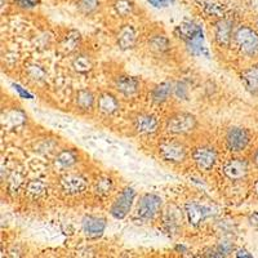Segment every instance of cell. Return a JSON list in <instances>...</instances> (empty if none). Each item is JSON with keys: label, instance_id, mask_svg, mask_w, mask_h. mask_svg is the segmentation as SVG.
I'll return each instance as SVG.
<instances>
[{"label": "cell", "instance_id": "cell-1", "mask_svg": "<svg viewBox=\"0 0 258 258\" xmlns=\"http://www.w3.org/2000/svg\"><path fill=\"white\" fill-rule=\"evenodd\" d=\"M232 44L241 56L246 58H257L258 57V30L240 25L235 29L232 36Z\"/></svg>", "mask_w": 258, "mask_h": 258}, {"label": "cell", "instance_id": "cell-2", "mask_svg": "<svg viewBox=\"0 0 258 258\" xmlns=\"http://www.w3.org/2000/svg\"><path fill=\"white\" fill-rule=\"evenodd\" d=\"M163 207V200L156 194H144L140 197L136 206L133 220L141 223L153 222Z\"/></svg>", "mask_w": 258, "mask_h": 258}, {"label": "cell", "instance_id": "cell-3", "mask_svg": "<svg viewBox=\"0 0 258 258\" xmlns=\"http://www.w3.org/2000/svg\"><path fill=\"white\" fill-rule=\"evenodd\" d=\"M198 128V119L190 112L178 111L170 115L165 121V131L173 136H187Z\"/></svg>", "mask_w": 258, "mask_h": 258}, {"label": "cell", "instance_id": "cell-4", "mask_svg": "<svg viewBox=\"0 0 258 258\" xmlns=\"http://www.w3.org/2000/svg\"><path fill=\"white\" fill-rule=\"evenodd\" d=\"M158 154L169 164H181L187 159V147L176 138H164L158 146Z\"/></svg>", "mask_w": 258, "mask_h": 258}, {"label": "cell", "instance_id": "cell-5", "mask_svg": "<svg viewBox=\"0 0 258 258\" xmlns=\"http://www.w3.org/2000/svg\"><path fill=\"white\" fill-rule=\"evenodd\" d=\"M137 191L133 187H125L117 194L110 207V214L116 220H123L129 214L135 204Z\"/></svg>", "mask_w": 258, "mask_h": 258}, {"label": "cell", "instance_id": "cell-6", "mask_svg": "<svg viewBox=\"0 0 258 258\" xmlns=\"http://www.w3.org/2000/svg\"><path fill=\"white\" fill-rule=\"evenodd\" d=\"M194 164L200 172H209L214 168L218 160L217 150L211 145H200L195 147L191 154Z\"/></svg>", "mask_w": 258, "mask_h": 258}, {"label": "cell", "instance_id": "cell-7", "mask_svg": "<svg viewBox=\"0 0 258 258\" xmlns=\"http://www.w3.org/2000/svg\"><path fill=\"white\" fill-rule=\"evenodd\" d=\"M88 187V179L82 173L64 172L59 178V188L68 197H75L83 194Z\"/></svg>", "mask_w": 258, "mask_h": 258}, {"label": "cell", "instance_id": "cell-8", "mask_svg": "<svg viewBox=\"0 0 258 258\" xmlns=\"http://www.w3.org/2000/svg\"><path fill=\"white\" fill-rule=\"evenodd\" d=\"M250 142L248 129L243 126H231L227 129L225 136V144L227 150L232 154H239L246 149Z\"/></svg>", "mask_w": 258, "mask_h": 258}, {"label": "cell", "instance_id": "cell-9", "mask_svg": "<svg viewBox=\"0 0 258 258\" xmlns=\"http://www.w3.org/2000/svg\"><path fill=\"white\" fill-rule=\"evenodd\" d=\"M235 24L229 17L218 18L213 25V36L216 44L220 48H229L232 44Z\"/></svg>", "mask_w": 258, "mask_h": 258}, {"label": "cell", "instance_id": "cell-10", "mask_svg": "<svg viewBox=\"0 0 258 258\" xmlns=\"http://www.w3.org/2000/svg\"><path fill=\"white\" fill-rule=\"evenodd\" d=\"M222 173L231 182H240L249 174V163L243 158H231L223 163Z\"/></svg>", "mask_w": 258, "mask_h": 258}, {"label": "cell", "instance_id": "cell-11", "mask_svg": "<svg viewBox=\"0 0 258 258\" xmlns=\"http://www.w3.org/2000/svg\"><path fill=\"white\" fill-rule=\"evenodd\" d=\"M183 213H185L188 225H191L192 227H199L203 222H206L209 217H212L213 211L211 207L192 200V202L186 203Z\"/></svg>", "mask_w": 258, "mask_h": 258}, {"label": "cell", "instance_id": "cell-12", "mask_svg": "<svg viewBox=\"0 0 258 258\" xmlns=\"http://www.w3.org/2000/svg\"><path fill=\"white\" fill-rule=\"evenodd\" d=\"M132 125L137 135L151 136L158 132L159 120L151 112H138L133 117Z\"/></svg>", "mask_w": 258, "mask_h": 258}, {"label": "cell", "instance_id": "cell-13", "mask_svg": "<svg viewBox=\"0 0 258 258\" xmlns=\"http://www.w3.org/2000/svg\"><path fill=\"white\" fill-rule=\"evenodd\" d=\"M114 87L119 94L125 98H133L141 91V82L136 77H131L126 74L117 75L114 79Z\"/></svg>", "mask_w": 258, "mask_h": 258}, {"label": "cell", "instance_id": "cell-14", "mask_svg": "<svg viewBox=\"0 0 258 258\" xmlns=\"http://www.w3.org/2000/svg\"><path fill=\"white\" fill-rule=\"evenodd\" d=\"M107 227V221L102 216H85L82 221L83 234L88 239L101 238Z\"/></svg>", "mask_w": 258, "mask_h": 258}, {"label": "cell", "instance_id": "cell-15", "mask_svg": "<svg viewBox=\"0 0 258 258\" xmlns=\"http://www.w3.org/2000/svg\"><path fill=\"white\" fill-rule=\"evenodd\" d=\"M138 32L133 25H123L116 32V45L120 50H131L137 45Z\"/></svg>", "mask_w": 258, "mask_h": 258}, {"label": "cell", "instance_id": "cell-16", "mask_svg": "<svg viewBox=\"0 0 258 258\" xmlns=\"http://www.w3.org/2000/svg\"><path fill=\"white\" fill-rule=\"evenodd\" d=\"M82 44V35L78 30H68V32L61 38L58 43V52L62 56L75 54Z\"/></svg>", "mask_w": 258, "mask_h": 258}, {"label": "cell", "instance_id": "cell-17", "mask_svg": "<svg viewBox=\"0 0 258 258\" xmlns=\"http://www.w3.org/2000/svg\"><path fill=\"white\" fill-rule=\"evenodd\" d=\"M97 110L103 116H112L120 110V101L111 92H102L97 98Z\"/></svg>", "mask_w": 258, "mask_h": 258}, {"label": "cell", "instance_id": "cell-18", "mask_svg": "<svg viewBox=\"0 0 258 258\" xmlns=\"http://www.w3.org/2000/svg\"><path fill=\"white\" fill-rule=\"evenodd\" d=\"M78 161H79V158H78V154L74 150L64 149L57 153L56 158L53 160V167L57 172L64 173V172H69L71 168L75 167L78 164Z\"/></svg>", "mask_w": 258, "mask_h": 258}, {"label": "cell", "instance_id": "cell-19", "mask_svg": "<svg viewBox=\"0 0 258 258\" xmlns=\"http://www.w3.org/2000/svg\"><path fill=\"white\" fill-rule=\"evenodd\" d=\"M174 34H176L177 38H179L181 40L187 43V41L203 35V30L200 27V25L197 24L195 21L185 20L182 21L181 24L174 29Z\"/></svg>", "mask_w": 258, "mask_h": 258}, {"label": "cell", "instance_id": "cell-20", "mask_svg": "<svg viewBox=\"0 0 258 258\" xmlns=\"http://www.w3.org/2000/svg\"><path fill=\"white\" fill-rule=\"evenodd\" d=\"M74 105L80 112H91L97 106V98L93 92L88 88L79 89L74 98Z\"/></svg>", "mask_w": 258, "mask_h": 258}, {"label": "cell", "instance_id": "cell-21", "mask_svg": "<svg viewBox=\"0 0 258 258\" xmlns=\"http://www.w3.org/2000/svg\"><path fill=\"white\" fill-rule=\"evenodd\" d=\"M147 47H149L150 52L156 54V56H164L170 50V40L165 34L155 32L149 38Z\"/></svg>", "mask_w": 258, "mask_h": 258}, {"label": "cell", "instance_id": "cell-22", "mask_svg": "<svg viewBox=\"0 0 258 258\" xmlns=\"http://www.w3.org/2000/svg\"><path fill=\"white\" fill-rule=\"evenodd\" d=\"M174 84L172 82H163L160 84H156L151 92H150V100L156 105L167 102L170 97L173 96Z\"/></svg>", "mask_w": 258, "mask_h": 258}, {"label": "cell", "instance_id": "cell-23", "mask_svg": "<svg viewBox=\"0 0 258 258\" xmlns=\"http://www.w3.org/2000/svg\"><path fill=\"white\" fill-rule=\"evenodd\" d=\"M71 69L80 75H87L94 69V61L87 53H75L71 59Z\"/></svg>", "mask_w": 258, "mask_h": 258}, {"label": "cell", "instance_id": "cell-24", "mask_svg": "<svg viewBox=\"0 0 258 258\" xmlns=\"http://www.w3.org/2000/svg\"><path fill=\"white\" fill-rule=\"evenodd\" d=\"M240 79L246 92L252 96H258V64H253L241 73Z\"/></svg>", "mask_w": 258, "mask_h": 258}, {"label": "cell", "instance_id": "cell-25", "mask_svg": "<svg viewBox=\"0 0 258 258\" xmlns=\"http://www.w3.org/2000/svg\"><path fill=\"white\" fill-rule=\"evenodd\" d=\"M26 123V115L20 109H12L3 112V125L8 129H16Z\"/></svg>", "mask_w": 258, "mask_h": 258}, {"label": "cell", "instance_id": "cell-26", "mask_svg": "<svg viewBox=\"0 0 258 258\" xmlns=\"http://www.w3.org/2000/svg\"><path fill=\"white\" fill-rule=\"evenodd\" d=\"M182 221V213L176 206H172L167 209L164 214V225L169 232H176L179 229Z\"/></svg>", "mask_w": 258, "mask_h": 258}, {"label": "cell", "instance_id": "cell-27", "mask_svg": "<svg viewBox=\"0 0 258 258\" xmlns=\"http://www.w3.org/2000/svg\"><path fill=\"white\" fill-rule=\"evenodd\" d=\"M185 44L191 56H195V57L208 56V50H207L206 44H204V36L203 35L187 41V43H185Z\"/></svg>", "mask_w": 258, "mask_h": 258}, {"label": "cell", "instance_id": "cell-28", "mask_svg": "<svg viewBox=\"0 0 258 258\" xmlns=\"http://www.w3.org/2000/svg\"><path fill=\"white\" fill-rule=\"evenodd\" d=\"M114 188V181L109 176H101L94 183V191L98 197H107Z\"/></svg>", "mask_w": 258, "mask_h": 258}, {"label": "cell", "instance_id": "cell-29", "mask_svg": "<svg viewBox=\"0 0 258 258\" xmlns=\"http://www.w3.org/2000/svg\"><path fill=\"white\" fill-rule=\"evenodd\" d=\"M48 186L44 181L41 179H31L26 185V192L31 195L32 198L43 197L47 191Z\"/></svg>", "mask_w": 258, "mask_h": 258}, {"label": "cell", "instance_id": "cell-30", "mask_svg": "<svg viewBox=\"0 0 258 258\" xmlns=\"http://www.w3.org/2000/svg\"><path fill=\"white\" fill-rule=\"evenodd\" d=\"M114 11L119 17H129L135 11V4L131 0H115Z\"/></svg>", "mask_w": 258, "mask_h": 258}, {"label": "cell", "instance_id": "cell-31", "mask_svg": "<svg viewBox=\"0 0 258 258\" xmlns=\"http://www.w3.org/2000/svg\"><path fill=\"white\" fill-rule=\"evenodd\" d=\"M27 79L32 83H43L45 80V77H47V74L45 71L41 69V66L36 63H32L30 66H27Z\"/></svg>", "mask_w": 258, "mask_h": 258}, {"label": "cell", "instance_id": "cell-32", "mask_svg": "<svg viewBox=\"0 0 258 258\" xmlns=\"http://www.w3.org/2000/svg\"><path fill=\"white\" fill-rule=\"evenodd\" d=\"M203 9L206 11V13L208 16H213V17L221 18L225 15V7L223 4L217 3V2H211V0H207L202 4Z\"/></svg>", "mask_w": 258, "mask_h": 258}, {"label": "cell", "instance_id": "cell-33", "mask_svg": "<svg viewBox=\"0 0 258 258\" xmlns=\"http://www.w3.org/2000/svg\"><path fill=\"white\" fill-rule=\"evenodd\" d=\"M100 8V0H79L78 9L84 16H92Z\"/></svg>", "mask_w": 258, "mask_h": 258}, {"label": "cell", "instance_id": "cell-34", "mask_svg": "<svg viewBox=\"0 0 258 258\" xmlns=\"http://www.w3.org/2000/svg\"><path fill=\"white\" fill-rule=\"evenodd\" d=\"M234 250V244L229 240H221L216 246L214 250V257H226V255L231 254Z\"/></svg>", "mask_w": 258, "mask_h": 258}, {"label": "cell", "instance_id": "cell-35", "mask_svg": "<svg viewBox=\"0 0 258 258\" xmlns=\"http://www.w3.org/2000/svg\"><path fill=\"white\" fill-rule=\"evenodd\" d=\"M173 94L178 98V100H187V97H188L187 85H186L183 82L176 83V84H174Z\"/></svg>", "mask_w": 258, "mask_h": 258}, {"label": "cell", "instance_id": "cell-36", "mask_svg": "<svg viewBox=\"0 0 258 258\" xmlns=\"http://www.w3.org/2000/svg\"><path fill=\"white\" fill-rule=\"evenodd\" d=\"M15 3L17 4V7L22 9H32L38 7L40 0H15Z\"/></svg>", "mask_w": 258, "mask_h": 258}, {"label": "cell", "instance_id": "cell-37", "mask_svg": "<svg viewBox=\"0 0 258 258\" xmlns=\"http://www.w3.org/2000/svg\"><path fill=\"white\" fill-rule=\"evenodd\" d=\"M154 8H167L174 3V0H147Z\"/></svg>", "mask_w": 258, "mask_h": 258}, {"label": "cell", "instance_id": "cell-38", "mask_svg": "<svg viewBox=\"0 0 258 258\" xmlns=\"http://www.w3.org/2000/svg\"><path fill=\"white\" fill-rule=\"evenodd\" d=\"M248 222L249 225L252 226L254 230H258V211L253 212V213L249 214V217H248Z\"/></svg>", "mask_w": 258, "mask_h": 258}, {"label": "cell", "instance_id": "cell-39", "mask_svg": "<svg viewBox=\"0 0 258 258\" xmlns=\"http://www.w3.org/2000/svg\"><path fill=\"white\" fill-rule=\"evenodd\" d=\"M246 7L249 8V11L254 15H258V0H248L246 2Z\"/></svg>", "mask_w": 258, "mask_h": 258}, {"label": "cell", "instance_id": "cell-40", "mask_svg": "<svg viewBox=\"0 0 258 258\" xmlns=\"http://www.w3.org/2000/svg\"><path fill=\"white\" fill-rule=\"evenodd\" d=\"M236 255H238V257H252V254H249V252L245 249H239Z\"/></svg>", "mask_w": 258, "mask_h": 258}, {"label": "cell", "instance_id": "cell-41", "mask_svg": "<svg viewBox=\"0 0 258 258\" xmlns=\"http://www.w3.org/2000/svg\"><path fill=\"white\" fill-rule=\"evenodd\" d=\"M252 190H253V192L255 194V195H258V179H255L254 183H253Z\"/></svg>", "mask_w": 258, "mask_h": 258}, {"label": "cell", "instance_id": "cell-42", "mask_svg": "<svg viewBox=\"0 0 258 258\" xmlns=\"http://www.w3.org/2000/svg\"><path fill=\"white\" fill-rule=\"evenodd\" d=\"M253 163H254L255 167L258 168V150L254 153V156H253Z\"/></svg>", "mask_w": 258, "mask_h": 258}, {"label": "cell", "instance_id": "cell-43", "mask_svg": "<svg viewBox=\"0 0 258 258\" xmlns=\"http://www.w3.org/2000/svg\"><path fill=\"white\" fill-rule=\"evenodd\" d=\"M255 29H257V30H258V20H257V21H255Z\"/></svg>", "mask_w": 258, "mask_h": 258}]
</instances>
